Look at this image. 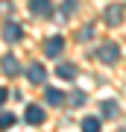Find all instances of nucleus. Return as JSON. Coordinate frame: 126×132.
I'll list each match as a JSON object with an SVG mask.
<instances>
[{
  "mask_svg": "<svg viewBox=\"0 0 126 132\" xmlns=\"http://www.w3.org/2000/svg\"><path fill=\"white\" fill-rule=\"evenodd\" d=\"M97 59L103 62V65H117V62H120V47H117L114 41H108V44H100V50H97Z\"/></svg>",
  "mask_w": 126,
  "mask_h": 132,
  "instance_id": "nucleus-1",
  "label": "nucleus"
},
{
  "mask_svg": "<svg viewBox=\"0 0 126 132\" xmlns=\"http://www.w3.org/2000/svg\"><path fill=\"white\" fill-rule=\"evenodd\" d=\"M29 12L38 15V18H50L53 15V3L50 0H29Z\"/></svg>",
  "mask_w": 126,
  "mask_h": 132,
  "instance_id": "nucleus-2",
  "label": "nucleus"
},
{
  "mask_svg": "<svg viewBox=\"0 0 126 132\" xmlns=\"http://www.w3.org/2000/svg\"><path fill=\"white\" fill-rule=\"evenodd\" d=\"M62 50H65V38H62V35H53V38H47V44H44V53H47L50 59H56Z\"/></svg>",
  "mask_w": 126,
  "mask_h": 132,
  "instance_id": "nucleus-3",
  "label": "nucleus"
},
{
  "mask_svg": "<svg viewBox=\"0 0 126 132\" xmlns=\"http://www.w3.org/2000/svg\"><path fill=\"white\" fill-rule=\"evenodd\" d=\"M3 38H6L9 44L21 41V38H23V29H21V24H15V21H9V24L3 27Z\"/></svg>",
  "mask_w": 126,
  "mask_h": 132,
  "instance_id": "nucleus-4",
  "label": "nucleus"
},
{
  "mask_svg": "<svg viewBox=\"0 0 126 132\" xmlns=\"http://www.w3.org/2000/svg\"><path fill=\"white\" fill-rule=\"evenodd\" d=\"M0 68H3L6 76H18L21 73V62L15 59V56H3V59H0Z\"/></svg>",
  "mask_w": 126,
  "mask_h": 132,
  "instance_id": "nucleus-5",
  "label": "nucleus"
},
{
  "mask_svg": "<svg viewBox=\"0 0 126 132\" xmlns=\"http://www.w3.org/2000/svg\"><path fill=\"white\" fill-rule=\"evenodd\" d=\"M27 76H29V82H44L47 79V71H44V65H38V62H32V65L27 68Z\"/></svg>",
  "mask_w": 126,
  "mask_h": 132,
  "instance_id": "nucleus-6",
  "label": "nucleus"
},
{
  "mask_svg": "<svg viewBox=\"0 0 126 132\" xmlns=\"http://www.w3.org/2000/svg\"><path fill=\"white\" fill-rule=\"evenodd\" d=\"M27 123H32V126H38V123H44V109L41 106H27Z\"/></svg>",
  "mask_w": 126,
  "mask_h": 132,
  "instance_id": "nucleus-7",
  "label": "nucleus"
},
{
  "mask_svg": "<svg viewBox=\"0 0 126 132\" xmlns=\"http://www.w3.org/2000/svg\"><path fill=\"white\" fill-rule=\"evenodd\" d=\"M106 21H108V24H112V27H117V24H120V21H123V6L112 3V6H108V9H106Z\"/></svg>",
  "mask_w": 126,
  "mask_h": 132,
  "instance_id": "nucleus-8",
  "label": "nucleus"
},
{
  "mask_svg": "<svg viewBox=\"0 0 126 132\" xmlns=\"http://www.w3.org/2000/svg\"><path fill=\"white\" fill-rule=\"evenodd\" d=\"M56 76H59V79H76V65H70V62L59 65L56 68Z\"/></svg>",
  "mask_w": 126,
  "mask_h": 132,
  "instance_id": "nucleus-9",
  "label": "nucleus"
},
{
  "mask_svg": "<svg viewBox=\"0 0 126 132\" xmlns=\"http://www.w3.org/2000/svg\"><path fill=\"white\" fill-rule=\"evenodd\" d=\"M47 103H50V106H62V103H65V94L56 91V88H47Z\"/></svg>",
  "mask_w": 126,
  "mask_h": 132,
  "instance_id": "nucleus-10",
  "label": "nucleus"
},
{
  "mask_svg": "<svg viewBox=\"0 0 126 132\" xmlns=\"http://www.w3.org/2000/svg\"><path fill=\"white\" fill-rule=\"evenodd\" d=\"M82 132H100V120L97 118H85L82 120Z\"/></svg>",
  "mask_w": 126,
  "mask_h": 132,
  "instance_id": "nucleus-11",
  "label": "nucleus"
},
{
  "mask_svg": "<svg viewBox=\"0 0 126 132\" xmlns=\"http://www.w3.org/2000/svg\"><path fill=\"white\" fill-rule=\"evenodd\" d=\"M117 112H120V109H117L114 100H106V103H103V114H106V118H114Z\"/></svg>",
  "mask_w": 126,
  "mask_h": 132,
  "instance_id": "nucleus-12",
  "label": "nucleus"
},
{
  "mask_svg": "<svg viewBox=\"0 0 126 132\" xmlns=\"http://www.w3.org/2000/svg\"><path fill=\"white\" fill-rule=\"evenodd\" d=\"M12 123H15V114H9V112H3V114H0V129H9Z\"/></svg>",
  "mask_w": 126,
  "mask_h": 132,
  "instance_id": "nucleus-13",
  "label": "nucleus"
},
{
  "mask_svg": "<svg viewBox=\"0 0 126 132\" xmlns=\"http://www.w3.org/2000/svg\"><path fill=\"white\" fill-rule=\"evenodd\" d=\"M76 6H79V0H65V3H62V12H65V15H73Z\"/></svg>",
  "mask_w": 126,
  "mask_h": 132,
  "instance_id": "nucleus-14",
  "label": "nucleus"
},
{
  "mask_svg": "<svg viewBox=\"0 0 126 132\" xmlns=\"http://www.w3.org/2000/svg\"><path fill=\"white\" fill-rule=\"evenodd\" d=\"M85 103V94L82 91H73V94H70V106H82Z\"/></svg>",
  "mask_w": 126,
  "mask_h": 132,
  "instance_id": "nucleus-15",
  "label": "nucleus"
},
{
  "mask_svg": "<svg viewBox=\"0 0 126 132\" xmlns=\"http://www.w3.org/2000/svg\"><path fill=\"white\" fill-rule=\"evenodd\" d=\"M79 38H82V41H85V38H94V29H91V27H88V29H82Z\"/></svg>",
  "mask_w": 126,
  "mask_h": 132,
  "instance_id": "nucleus-16",
  "label": "nucleus"
},
{
  "mask_svg": "<svg viewBox=\"0 0 126 132\" xmlns=\"http://www.w3.org/2000/svg\"><path fill=\"white\" fill-rule=\"evenodd\" d=\"M6 97H9V91H6V88H0V106L6 103Z\"/></svg>",
  "mask_w": 126,
  "mask_h": 132,
  "instance_id": "nucleus-17",
  "label": "nucleus"
}]
</instances>
